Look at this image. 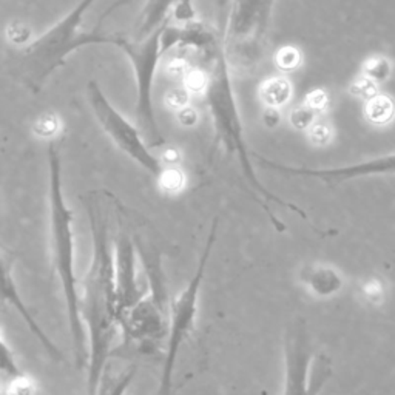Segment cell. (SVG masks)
Here are the masks:
<instances>
[{
  "mask_svg": "<svg viewBox=\"0 0 395 395\" xmlns=\"http://www.w3.org/2000/svg\"><path fill=\"white\" fill-rule=\"evenodd\" d=\"M91 260L81 287V315L87 326V395H97L117 335L122 332L115 287V253L108 221L97 201L88 200Z\"/></svg>",
  "mask_w": 395,
  "mask_h": 395,
  "instance_id": "6da1fadb",
  "label": "cell"
},
{
  "mask_svg": "<svg viewBox=\"0 0 395 395\" xmlns=\"http://www.w3.org/2000/svg\"><path fill=\"white\" fill-rule=\"evenodd\" d=\"M202 52L209 59L210 75L207 93L204 96L207 99V105L210 115H212L216 136H218V139L221 141L222 146L226 147L229 153L236 157V161H238L241 167L242 176H244L250 190H252V195L255 196V201L264 210L267 218L272 222L273 229L280 233L286 232L287 226L276 218L272 206L286 207L291 210V212L301 216L302 220H307V215L305 210L300 209L296 204L287 202L286 200H281L280 196H276L258 180L253 164L250 161L247 144L244 141V131H242V124L238 113V107H236L232 82H230L229 77L226 52H224V48H221V45L216 39L207 48H204Z\"/></svg>",
  "mask_w": 395,
  "mask_h": 395,
  "instance_id": "7a4b0ae2",
  "label": "cell"
},
{
  "mask_svg": "<svg viewBox=\"0 0 395 395\" xmlns=\"http://www.w3.org/2000/svg\"><path fill=\"white\" fill-rule=\"evenodd\" d=\"M48 157V213L52 262L61 282L65 307H67L71 347L77 369L88 363L87 329L81 315V289L75 271V212L64 192L62 160L57 146L50 141Z\"/></svg>",
  "mask_w": 395,
  "mask_h": 395,
  "instance_id": "3957f363",
  "label": "cell"
},
{
  "mask_svg": "<svg viewBox=\"0 0 395 395\" xmlns=\"http://www.w3.org/2000/svg\"><path fill=\"white\" fill-rule=\"evenodd\" d=\"M93 2L81 0L67 16L22 47L17 55V77L32 93L42 90L48 77L62 67L71 52L90 45H111V35L84 28L85 12Z\"/></svg>",
  "mask_w": 395,
  "mask_h": 395,
  "instance_id": "277c9868",
  "label": "cell"
},
{
  "mask_svg": "<svg viewBox=\"0 0 395 395\" xmlns=\"http://www.w3.org/2000/svg\"><path fill=\"white\" fill-rule=\"evenodd\" d=\"M216 233H218V218H215L212 226H210L206 244H204L200 260H198L192 278L187 282V286L182 289V292L177 295L175 300L170 301L168 335L166 341V351H164V363L161 369L160 386H157L156 395H172L173 375L177 357H180V351L196 327L200 293L209 266V260L213 252Z\"/></svg>",
  "mask_w": 395,
  "mask_h": 395,
  "instance_id": "5b68a950",
  "label": "cell"
},
{
  "mask_svg": "<svg viewBox=\"0 0 395 395\" xmlns=\"http://www.w3.org/2000/svg\"><path fill=\"white\" fill-rule=\"evenodd\" d=\"M164 25L141 41H137V39L131 41L124 35H111V45L119 47L128 56L131 67H133L137 95V124H139L142 135L148 139L150 147L164 146V137L157 128L153 107V84L157 64L162 57L161 36Z\"/></svg>",
  "mask_w": 395,
  "mask_h": 395,
  "instance_id": "8992f818",
  "label": "cell"
},
{
  "mask_svg": "<svg viewBox=\"0 0 395 395\" xmlns=\"http://www.w3.org/2000/svg\"><path fill=\"white\" fill-rule=\"evenodd\" d=\"M332 377V360L314 354L306 325L295 320L285 335V387L282 395H320Z\"/></svg>",
  "mask_w": 395,
  "mask_h": 395,
  "instance_id": "52a82bcc",
  "label": "cell"
},
{
  "mask_svg": "<svg viewBox=\"0 0 395 395\" xmlns=\"http://www.w3.org/2000/svg\"><path fill=\"white\" fill-rule=\"evenodd\" d=\"M87 90L90 105L102 130L116 144L117 148L124 151L131 161H135L137 166L142 167L155 180H157L166 166L162 164L161 157L151 153L150 147L144 141L141 128H136L133 124H130L110 104L108 97L105 96L101 85L96 81H90Z\"/></svg>",
  "mask_w": 395,
  "mask_h": 395,
  "instance_id": "ba28073f",
  "label": "cell"
},
{
  "mask_svg": "<svg viewBox=\"0 0 395 395\" xmlns=\"http://www.w3.org/2000/svg\"><path fill=\"white\" fill-rule=\"evenodd\" d=\"M115 253V287L119 320L150 292L148 275L144 269L137 244L127 232H121L113 240Z\"/></svg>",
  "mask_w": 395,
  "mask_h": 395,
  "instance_id": "9c48e42d",
  "label": "cell"
},
{
  "mask_svg": "<svg viewBox=\"0 0 395 395\" xmlns=\"http://www.w3.org/2000/svg\"><path fill=\"white\" fill-rule=\"evenodd\" d=\"M256 160L261 164V167L273 172L292 175V176H305L314 177L325 182H343L357 180V177L366 176H377V175H392L395 173V153L385 155L375 160L363 161L352 166L335 167V168H306V167H291L285 164H278L271 160H266L262 156H256Z\"/></svg>",
  "mask_w": 395,
  "mask_h": 395,
  "instance_id": "30bf717a",
  "label": "cell"
},
{
  "mask_svg": "<svg viewBox=\"0 0 395 395\" xmlns=\"http://www.w3.org/2000/svg\"><path fill=\"white\" fill-rule=\"evenodd\" d=\"M273 0H235L230 23V39L236 41V50H250L261 39L269 16H271Z\"/></svg>",
  "mask_w": 395,
  "mask_h": 395,
  "instance_id": "8fae6325",
  "label": "cell"
},
{
  "mask_svg": "<svg viewBox=\"0 0 395 395\" xmlns=\"http://www.w3.org/2000/svg\"><path fill=\"white\" fill-rule=\"evenodd\" d=\"M2 289H3V301L6 305H10L11 307H15L17 314L21 315V318L25 321V325L28 326L30 332L35 335L36 340L42 345V347L50 354L51 358H55L56 361H65V357L61 349H59L55 343H52L51 338L47 334L44 332V329L41 325L36 321L35 315L30 312V309L26 307V305L22 300V295L19 292L15 275H12V264L11 262H3V281H2Z\"/></svg>",
  "mask_w": 395,
  "mask_h": 395,
  "instance_id": "7c38bea8",
  "label": "cell"
},
{
  "mask_svg": "<svg viewBox=\"0 0 395 395\" xmlns=\"http://www.w3.org/2000/svg\"><path fill=\"white\" fill-rule=\"evenodd\" d=\"M298 278L309 291L320 298H327V296L338 293L343 287V278L340 272L326 264L302 266L298 272Z\"/></svg>",
  "mask_w": 395,
  "mask_h": 395,
  "instance_id": "4fadbf2b",
  "label": "cell"
},
{
  "mask_svg": "<svg viewBox=\"0 0 395 395\" xmlns=\"http://www.w3.org/2000/svg\"><path fill=\"white\" fill-rule=\"evenodd\" d=\"M176 0H147L146 6L141 11V16L136 21L135 39L141 41L146 39L151 32L156 31L170 19Z\"/></svg>",
  "mask_w": 395,
  "mask_h": 395,
  "instance_id": "5bb4252c",
  "label": "cell"
},
{
  "mask_svg": "<svg viewBox=\"0 0 395 395\" xmlns=\"http://www.w3.org/2000/svg\"><path fill=\"white\" fill-rule=\"evenodd\" d=\"M260 96L262 102L266 104V107L280 108L282 105H286L289 99H291L292 85L282 76L271 77L267 79L266 82H262L260 88Z\"/></svg>",
  "mask_w": 395,
  "mask_h": 395,
  "instance_id": "9a60e30c",
  "label": "cell"
},
{
  "mask_svg": "<svg viewBox=\"0 0 395 395\" xmlns=\"http://www.w3.org/2000/svg\"><path fill=\"white\" fill-rule=\"evenodd\" d=\"M365 111L367 121L375 125H385L394 119L395 104L389 96L375 95L374 97L367 99Z\"/></svg>",
  "mask_w": 395,
  "mask_h": 395,
  "instance_id": "2e32d148",
  "label": "cell"
},
{
  "mask_svg": "<svg viewBox=\"0 0 395 395\" xmlns=\"http://www.w3.org/2000/svg\"><path fill=\"white\" fill-rule=\"evenodd\" d=\"M135 375H136L135 367H130V369L119 371L111 375L107 367L101 383V389H99L97 395H125L128 386L131 385V381L135 378Z\"/></svg>",
  "mask_w": 395,
  "mask_h": 395,
  "instance_id": "e0dca14e",
  "label": "cell"
},
{
  "mask_svg": "<svg viewBox=\"0 0 395 395\" xmlns=\"http://www.w3.org/2000/svg\"><path fill=\"white\" fill-rule=\"evenodd\" d=\"M156 181L162 192L168 195L181 193L187 186V176L180 166H166Z\"/></svg>",
  "mask_w": 395,
  "mask_h": 395,
  "instance_id": "ac0fdd59",
  "label": "cell"
},
{
  "mask_svg": "<svg viewBox=\"0 0 395 395\" xmlns=\"http://www.w3.org/2000/svg\"><path fill=\"white\" fill-rule=\"evenodd\" d=\"M32 133L41 139L52 141L55 137L61 133L62 130V121L56 113L52 111H45L41 116H37V119L32 122Z\"/></svg>",
  "mask_w": 395,
  "mask_h": 395,
  "instance_id": "d6986e66",
  "label": "cell"
},
{
  "mask_svg": "<svg viewBox=\"0 0 395 395\" xmlns=\"http://www.w3.org/2000/svg\"><path fill=\"white\" fill-rule=\"evenodd\" d=\"M302 64V55L300 48L287 45V47H281L275 55V65L278 67L282 73H292L296 68H300Z\"/></svg>",
  "mask_w": 395,
  "mask_h": 395,
  "instance_id": "ffe728a7",
  "label": "cell"
},
{
  "mask_svg": "<svg viewBox=\"0 0 395 395\" xmlns=\"http://www.w3.org/2000/svg\"><path fill=\"white\" fill-rule=\"evenodd\" d=\"M210 84V75L209 71L201 68H190L187 75L184 76V87L187 88L190 95L204 96L207 93Z\"/></svg>",
  "mask_w": 395,
  "mask_h": 395,
  "instance_id": "44dd1931",
  "label": "cell"
},
{
  "mask_svg": "<svg viewBox=\"0 0 395 395\" xmlns=\"http://www.w3.org/2000/svg\"><path fill=\"white\" fill-rule=\"evenodd\" d=\"M36 391L37 385L35 378L25 372L5 381V395H36Z\"/></svg>",
  "mask_w": 395,
  "mask_h": 395,
  "instance_id": "7402d4cb",
  "label": "cell"
},
{
  "mask_svg": "<svg viewBox=\"0 0 395 395\" xmlns=\"http://www.w3.org/2000/svg\"><path fill=\"white\" fill-rule=\"evenodd\" d=\"M168 21L175 25H190L196 22L193 0H176L172 11H170Z\"/></svg>",
  "mask_w": 395,
  "mask_h": 395,
  "instance_id": "603a6c76",
  "label": "cell"
},
{
  "mask_svg": "<svg viewBox=\"0 0 395 395\" xmlns=\"http://www.w3.org/2000/svg\"><path fill=\"white\" fill-rule=\"evenodd\" d=\"M363 73L366 77L372 79L374 82H383L391 75V64L385 57H371L365 62Z\"/></svg>",
  "mask_w": 395,
  "mask_h": 395,
  "instance_id": "cb8c5ba5",
  "label": "cell"
},
{
  "mask_svg": "<svg viewBox=\"0 0 395 395\" xmlns=\"http://www.w3.org/2000/svg\"><path fill=\"white\" fill-rule=\"evenodd\" d=\"M31 28L23 22L15 21L11 22L5 30V36L6 41H8L11 45H16V47H25L31 42Z\"/></svg>",
  "mask_w": 395,
  "mask_h": 395,
  "instance_id": "d4e9b609",
  "label": "cell"
},
{
  "mask_svg": "<svg viewBox=\"0 0 395 395\" xmlns=\"http://www.w3.org/2000/svg\"><path fill=\"white\" fill-rule=\"evenodd\" d=\"M315 116L317 113L306 104H302L289 113V122L295 130H309L315 124Z\"/></svg>",
  "mask_w": 395,
  "mask_h": 395,
  "instance_id": "484cf974",
  "label": "cell"
},
{
  "mask_svg": "<svg viewBox=\"0 0 395 395\" xmlns=\"http://www.w3.org/2000/svg\"><path fill=\"white\" fill-rule=\"evenodd\" d=\"M0 366H2V375L5 381L15 378L23 372L21 367H19L17 361L15 358V354H12L8 343H6L3 334H2V365Z\"/></svg>",
  "mask_w": 395,
  "mask_h": 395,
  "instance_id": "4316f807",
  "label": "cell"
},
{
  "mask_svg": "<svg viewBox=\"0 0 395 395\" xmlns=\"http://www.w3.org/2000/svg\"><path fill=\"white\" fill-rule=\"evenodd\" d=\"M189 97H190V93L186 87H173L166 93L164 102H166V105L170 110L177 111L184 107H187Z\"/></svg>",
  "mask_w": 395,
  "mask_h": 395,
  "instance_id": "83f0119b",
  "label": "cell"
},
{
  "mask_svg": "<svg viewBox=\"0 0 395 395\" xmlns=\"http://www.w3.org/2000/svg\"><path fill=\"white\" fill-rule=\"evenodd\" d=\"M332 137V130L326 122H315L311 128H309V139L314 146H326Z\"/></svg>",
  "mask_w": 395,
  "mask_h": 395,
  "instance_id": "f1b7e54d",
  "label": "cell"
},
{
  "mask_svg": "<svg viewBox=\"0 0 395 395\" xmlns=\"http://www.w3.org/2000/svg\"><path fill=\"white\" fill-rule=\"evenodd\" d=\"M351 90H352V93H354L355 96L365 97V99H371V97H374L375 95H377V88H375V82L372 81V79L366 77V76L357 79V81H355V82L352 84Z\"/></svg>",
  "mask_w": 395,
  "mask_h": 395,
  "instance_id": "f546056e",
  "label": "cell"
},
{
  "mask_svg": "<svg viewBox=\"0 0 395 395\" xmlns=\"http://www.w3.org/2000/svg\"><path fill=\"white\" fill-rule=\"evenodd\" d=\"M307 107H311L315 113H320V111H325L327 108L329 104V97L325 90L321 88H315L312 90L311 93L306 96V102Z\"/></svg>",
  "mask_w": 395,
  "mask_h": 395,
  "instance_id": "4dcf8cb0",
  "label": "cell"
},
{
  "mask_svg": "<svg viewBox=\"0 0 395 395\" xmlns=\"http://www.w3.org/2000/svg\"><path fill=\"white\" fill-rule=\"evenodd\" d=\"M176 119L182 125V127L192 128L198 124V121H200V115H198V111L193 107L187 105V107L176 111Z\"/></svg>",
  "mask_w": 395,
  "mask_h": 395,
  "instance_id": "1f68e13d",
  "label": "cell"
},
{
  "mask_svg": "<svg viewBox=\"0 0 395 395\" xmlns=\"http://www.w3.org/2000/svg\"><path fill=\"white\" fill-rule=\"evenodd\" d=\"M189 64L186 59H182V57H173V59H170V61L167 62L166 65V71H167V75L170 76H175V77H180V76H186L187 75V71H189Z\"/></svg>",
  "mask_w": 395,
  "mask_h": 395,
  "instance_id": "d6a6232c",
  "label": "cell"
},
{
  "mask_svg": "<svg viewBox=\"0 0 395 395\" xmlns=\"http://www.w3.org/2000/svg\"><path fill=\"white\" fill-rule=\"evenodd\" d=\"M182 160L181 151L176 147H166L161 153V161L164 166H180Z\"/></svg>",
  "mask_w": 395,
  "mask_h": 395,
  "instance_id": "836d02e7",
  "label": "cell"
},
{
  "mask_svg": "<svg viewBox=\"0 0 395 395\" xmlns=\"http://www.w3.org/2000/svg\"><path fill=\"white\" fill-rule=\"evenodd\" d=\"M261 119L267 128H275L278 127V124L281 122V113L278 111V108L266 107V110L262 111Z\"/></svg>",
  "mask_w": 395,
  "mask_h": 395,
  "instance_id": "e575fe53",
  "label": "cell"
},
{
  "mask_svg": "<svg viewBox=\"0 0 395 395\" xmlns=\"http://www.w3.org/2000/svg\"><path fill=\"white\" fill-rule=\"evenodd\" d=\"M131 0H116V2L113 3V5H110L107 10L104 11V15L99 17V22H102L104 19H107L110 15H113V12L117 10V8H121V6H124V5H127V3H130Z\"/></svg>",
  "mask_w": 395,
  "mask_h": 395,
  "instance_id": "d590c367",
  "label": "cell"
},
{
  "mask_svg": "<svg viewBox=\"0 0 395 395\" xmlns=\"http://www.w3.org/2000/svg\"><path fill=\"white\" fill-rule=\"evenodd\" d=\"M365 293H366L367 296H371V298H375V295L380 293L378 282H377V281L369 282V285H367V286L365 287Z\"/></svg>",
  "mask_w": 395,
  "mask_h": 395,
  "instance_id": "8d00e7d4",
  "label": "cell"
}]
</instances>
